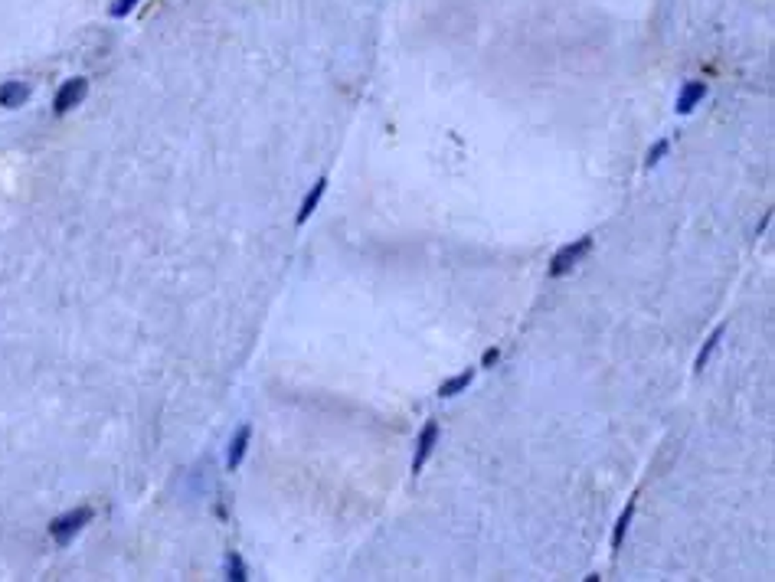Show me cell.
I'll return each mask as SVG.
<instances>
[{
	"mask_svg": "<svg viewBox=\"0 0 775 582\" xmlns=\"http://www.w3.org/2000/svg\"><path fill=\"white\" fill-rule=\"evenodd\" d=\"M89 520H92V507H75V510H69V514L53 520V524H49V534H53V540H56L59 546H69L73 536L79 534Z\"/></svg>",
	"mask_w": 775,
	"mask_h": 582,
	"instance_id": "6da1fadb",
	"label": "cell"
},
{
	"mask_svg": "<svg viewBox=\"0 0 775 582\" xmlns=\"http://www.w3.org/2000/svg\"><path fill=\"white\" fill-rule=\"evenodd\" d=\"M589 249H592V236H579L576 243L563 245V249H559L557 255H553V262H549V275H553V278L566 275V272H569V268H573L576 262H579Z\"/></svg>",
	"mask_w": 775,
	"mask_h": 582,
	"instance_id": "7a4b0ae2",
	"label": "cell"
},
{
	"mask_svg": "<svg viewBox=\"0 0 775 582\" xmlns=\"http://www.w3.org/2000/svg\"><path fill=\"white\" fill-rule=\"evenodd\" d=\"M85 95H89V79H82V75H75V79H65L63 85H59L56 98H53V112H56V115L73 112V108L79 105Z\"/></svg>",
	"mask_w": 775,
	"mask_h": 582,
	"instance_id": "3957f363",
	"label": "cell"
},
{
	"mask_svg": "<svg viewBox=\"0 0 775 582\" xmlns=\"http://www.w3.org/2000/svg\"><path fill=\"white\" fill-rule=\"evenodd\" d=\"M436 442H438V422H426V429H422L419 442H416V455H412V475H419V471L426 468V461H428V455H432V448H436Z\"/></svg>",
	"mask_w": 775,
	"mask_h": 582,
	"instance_id": "277c9868",
	"label": "cell"
},
{
	"mask_svg": "<svg viewBox=\"0 0 775 582\" xmlns=\"http://www.w3.org/2000/svg\"><path fill=\"white\" fill-rule=\"evenodd\" d=\"M249 438H252V429L249 425H243V429L233 435V442H229V455H226V468L229 471H236L239 465H243V458H246V448H249Z\"/></svg>",
	"mask_w": 775,
	"mask_h": 582,
	"instance_id": "5b68a950",
	"label": "cell"
},
{
	"mask_svg": "<svg viewBox=\"0 0 775 582\" xmlns=\"http://www.w3.org/2000/svg\"><path fill=\"white\" fill-rule=\"evenodd\" d=\"M26 98H30V85H26V82H4V85H0V105L4 108H20L26 102Z\"/></svg>",
	"mask_w": 775,
	"mask_h": 582,
	"instance_id": "8992f818",
	"label": "cell"
},
{
	"mask_svg": "<svg viewBox=\"0 0 775 582\" xmlns=\"http://www.w3.org/2000/svg\"><path fill=\"white\" fill-rule=\"evenodd\" d=\"M324 190H327V180H317L311 190H307V196L301 200V210H298V226H305L307 219L315 216V210H317V203H321V196H324Z\"/></svg>",
	"mask_w": 775,
	"mask_h": 582,
	"instance_id": "52a82bcc",
	"label": "cell"
},
{
	"mask_svg": "<svg viewBox=\"0 0 775 582\" xmlns=\"http://www.w3.org/2000/svg\"><path fill=\"white\" fill-rule=\"evenodd\" d=\"M703 95H707V85H703V82H687L684 89H680V95H678V112L680 115H690V112H694V105L700 102Z\"/></svg>",
	"mask_w": 775,
	"mask_h": 582,
	"instance_id": "ba28073f",
	"label": "cell"
},
{
	"mask_svg": "<svg viewBox=\"0 0 775 582\" xmlns=\"http://www.w3.org/2000/svg\"><path fill=\"white\" fill-rule=\"evenodd\" d=\"M471 380H475V373H471V370L458 373V376H452V380H445V383H442V389H438V396H442V399H452V396H458V393H465V389L471 386Z\"/></svg>",
	"mask_w": 775,
	"mask_h": 582,
	"instance_id": "9c48e42d",
	"label": "cell"
},
{
	"mask_svg": "<svg viewBox=\"0 0 775 582\" xmlns=\"http://www.w3.org/2000/svg\"><path fill=\"white\" fill-rule=\"evenodd\" d=\"M723 331H727V324H719L717 331H713L710 337H707V344H703V347H700V354H697V364H694V370H697V373H700L703 366H707V360H710V356H713V350H717V344H719V337H723Z\"/></svg>",
	"mask_w": 775,
	"mask_h": 582,
	"instance_id": "30bf717a",
	"label": "cell"
},
{
	"mask_svg": "<svg viewBox=\"0 0 775 582\" xmlns=\"http://www.w3.org/2000/svg\"><path fill=\"white\" fill-rule=\"evenodd\" d=\"M631 514H635V501H628V507L622 510V517H618V524H615V530H612V550H618V546H622L625 534H628V524H631Z\"/></svg>",
	"mask_w": 775,
	"mask_h": 582,
	"instance_id": "8fae6325",
	"label": "cell"
},
{
	"mask_svg": "<svg viewBox=\"0 0 775 582\" xmlns=\"http://www.w3.org/2000/svg\"><path fill=\"white\" fill-rule=\"evenodd\" d=\"M226 579H233V582H246V579H249L243 556H236V553H229V556H226Z\"/></svg>",
	"mask_w": 775,
	"mask_h": 582,
	"instance_id": "7c38bea8",
	"label": "cell"
},
{
	"mask_svg": "<svg viewBox=\"0 0 775 582\" xmlns=\"http://www.w3.org/2000/svg\"><path fill=\"white\" fill-rule=\"evenodd\" d=\"M135 7H137V0H115V4H112V16H115V20H122V16H128Z\"/></svg>",
	"mask_w": 775,
	"mask_h": 582,
	"instance_id": "4fadbf2b",
	"label": "cell"
},
{
	"mask_svg": "<svg viewBox=\"0 0 775 582\" xmlns=\"http://www.w3.org/2000/svg\"><path fill=\"white\" fill-rule=\"evenodd\" d=\"M668 147H670V144H668V141H658V144H654V147H651V151H648V161H645V164H648V167H654V164L661 161L664 154H668Z\"/></svg>",
	"mask_w": 775,
	"mask_h": 582,
	"instance_id": "5bb4252c",
	"label": "cell"
},
{
	"mask_svg": "<svg viewBox=\"0 0 775 582\" xmlns=\"http://www.w3.org/2000/svg\"><path fill=\"white\" fill-rule=\"evenodd\" d=\"M497 360H501V350H497V347H487L485 356H481V366H494Z\"/></svg>",
	"mask_w": 775,
	"mask_h": 582,
	"instance_id": "9a60e30c",
	"label": "cell"
}]
</instances>
